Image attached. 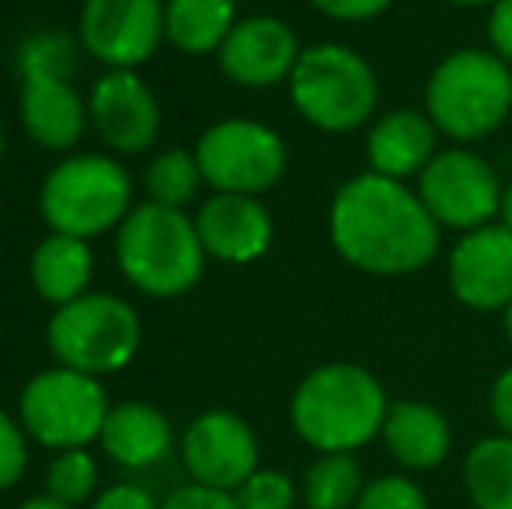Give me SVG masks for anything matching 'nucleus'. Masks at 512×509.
<instances>
[{
    "mask_svg": "<svg viewBox=\"0 0 512 509\" xmlns=\"http://www.w3.org/2000/svg\"><path fill=\"white\" fill-rule=\"evenodd\" d=\"M328 238L342 262L366 276L401 279L439 255L443 227L415 189L398 178L363 171L342 182L328 206Z\"/></svg>",
    "mask_w": 512,
    "mask_h": 509,
    "instance_id": "obj_1",
    "label": "nucleus"
},
{
    "mask_svg": "<svg viewBox=\"0 0 512 509\" xmlns=\"http://www.w3.org/2000/svg\"><path fill=\"white\" fill-rule=\"evenodd\" d=\"M387 398L377 374L359 363H321L297 384L290 422L297 436L317 454H356L384 429Z\"/></svg>",
    "mask_w": 512,
    "mask_h": 509,
    "instance_id": "obj_2",
    "label": "nucleus"
},
{
    "mask_svg": "<svg viewBox=\"0 0 512 509\" xmlns=\"http://www.w3.org/2000/svg\"><path fill=\"white\" fill-rule=\"evenodd\" d=\"M512 112V67L492 49H453L425 81V116L460 147L499 133Z\"/></svg>",
    "mask_w": 512,
    "mask_h": 509,
    "instance_id": "obj_3",
    "label": "nucleus"
},
{
    "mask_svg": "<svg viewBox=\"0 0 512 509\" xmlns=\"http://www.w3.org/2000/svg\"><path fill=\"white\" fill-rule=\"evenodd\" d=\"M115 255L129 283L147 297L189 293L206 265L196 220L161 203H143L129 210V217L119 224Z\"/></svg>",
    "mask_w": 512,
    "mask_h": 509,
    "instance_id": "obj_4",
    "label": "nucleus"
},
{
    "mask_svg": "<svg viewBox=\"0 0 512 509\" xmlns=\"http://www.w3.org/2000/svg\"><path fill=\"white\" fill-rule=\"evenodd\" d=\"M293 109L324 133H356L377 116L380 81L366 56L342 42H317L290 74Z\"/></svg>",
    "mask_w": 512,
    "mask_h": 509,
    "instance_id": "obj_5",
    "label": "nucleus"
},
{
    "mask_svg": "<svg viewBox=\"0 0 512 509\" xmlns=\"http://www.w3.org/2000/svg\"><path fill=\"white\" fill-rule=\"evenodd\" d=\"M129 199L133 182L122 164L102 154H77L49 171L39 210L53 234L88 241L129 217Z\"/></svg>",
    "mask_w": 512,
    "mask_h": 509,
    "instance_id": "obj_6",
    "label": "nucleus"
},
{
    "mask_svg": "<svg viewBox=\"0 0 512 509\" xmlns=\"http://www.w3.org/2000/svg\"><path fill=\"white\" fill-rule=\"evenodd\" d=\"M49 349L60 367L102 377L122 370L140 349V318L133 304L112 293H84L49 318Z\"/></svg>",
    "mask_w": 512,
    "mask_h": 509,
    "instance_id": "obj_7",
    "label": "nucleus"
},
{
    "mask_svg": "<svg viewBox=\"0 0 512 509\" xmlns=\"http://www.w3.org/2000/svg\"><path fill=\"white\" fill-rule=\"evenodd\" d=\"M108 398L98 377L81 370H42L21 391V426L35 443L53 450H84L108 419Z\"/></svg>",
    "mask_w": 512,
    "mask_h": 509,
    "instance_id": "obj_8",
    "label": "nucleus"
},
{
    "mask_svg": "<svg viewBox=\"0 0 512 509\" xmlns=\"http://www.w3.org/2000/svg\"><path fill=\"white\" fill-rule=\"evenodd\" d=\"M502 178L478 150L471 147H446L425 164L418 175V199L432 213L443 231H478L499 220L502 206Z\"/></svg>",
    "mask_w": 512,
    "mask_h": 509,
    "instance_id": "obj_9",
    "label": "nucleus"
},
{
    "mask_svg": "<svg viewBox=\"0 0 512 509\" xmlns=\"http://www.w3.org/2000/svg\"><path fill=\"white\" fill-rule=\"evenodd\" d=\"M196 161L213 192L258 196L286 175V143L255 119H223L199 136Z\"/></svg>",
    "mask_w": 512,
    "mask_h": 509,
    "instance_id": "obj_10",
    "label": "nucleus"
},
{
    "mask_svg": "<svg viewBox=\"0 0 512 509\" xmlns=\"http://www.w3.org/2000/svg\"><path fill=\"white\" fill-rule=\"evenodd\" d=\"M164 39L161 0H84L81 42L112 70H133L157 53Z\"/></svg>",
    "mask_w": 512,
    "mask_h": 509,
    "instance_id": "obj_11",
    "label": "nucleus"
},
{
    "mask_svg": "<svg viewBox=\"0 0 512 509\" xmlns=\"http://www.w3.org/2000/svg\"><path fill=\"white\" fill-rule=\"evenodd\" d=\"M182 461L196 485L237 492L258 471V440L241 415L206 412L185 429Z\"/></svg>",
    "mask_w": 512,
    "mask_h": 509,
    "instance_id": "obj_12",
    "label": "nucleus"
},
{
    "mask_svg": "<svg viewBox=\"0 0 512 509\" xmlns=\"http://www.w3.org/2000/svg\"><path fill=\"white\" fill-rule=\"evenodd\" d=\"M450 290L467 311H506L512 304V231L499 220L460 234L450 252Z\"/></svg>",
    "mask_w": 512,
    "mask_h": 509,
    "instance_id": "obj_13",
    "label": "nucleus"
},
{
    "mask_svg": "<svg viewBox=\"0 0 512 509\" xmlns=\"http://www.w3.org/2000/svg\"><path fill=\"white\" fill-rule=\"evenodd\" d=\"M300 39L283 18L251 14L230 28L220 46V70L241 88H276L290 81L300 60Z\"/></svg>",
    "mask_w": 512,
    "mask_h": 509,
    "instance_id": "obj_14",
    "label": "nucleus"
},
{
    "mask_svg": "<svg viewBox=\"0 0 512 509\" xmlns=\"http://www.w3.org/2000/svg\"><path fill=\"white\" fill-rule=\"evenodd\" d=\"M88 116L98 136L119 154H140L157 140L161 129V109L150 88L133 70H112L98 77L91 88Z\"/></svg>",
    "mask_w": 512,
    "mask_h": 509,
    "instance_id": "obj_15",
    "label": "nucleus"
},
{
    "mask_svg": "<svg viewBox=\"0 0 512 509\" xmlns=\"http://www.w3.org/2000/svg\"><path fill=\"white\" fill-rule=\"evenodd\" d=\"M196 231L206 255L230 265H248L272 248V217L258 196L213 192L196 213Z\"/></svg>",
    "mask_w": 512,
    "mask_h": 509,
    "instance_id": "obj_16",
    "label": "nucleus"
},
{
    "mask_svg": "<svg viewBox=\"0 0 512 509\" xmlns=\"http://www.w3.org/2000/svg\"><path fill=\"white\" fill-rule=\"evenodd\" d=\"M439 129L422 109H394L366 126V161L384 178H418L439 154Z\"/></svg>",
    "mask_w": 512,
    "mask_h": 509,
    "instance_id": "obj_17",
    "label": "nucleus"
},
{
    "mask_svg": "<svg viewBox=\"0 0 512 509\" xmlns=\"http://www.w3.org/2000/svg\"><path fill=\"white\" fill-rule=\"evenodd\" d=\"M387 454L408 471H432L450 457L453 429L436 405L418 398L391 401L384 429H380Z\"/></svg>",
    "mask_w": 512,
    "mask_h": 509,
    "instance_id": "obj_18",
    "label": "nucleus"
},
{
    "mask_svg": "<svg viewBox=\"0 0 512 509\" xmlns=\"http://www.w3.org/2000/svg\"><path fill=\"white\" fill-rule=\"evenodd\" d=\"M88 109L67 77L28 74L21 88V126L39 147L70 150L84 133Z\"/></svg>",
    "mask_w": 512,
    "mask_h": 509,
    "instance_id": "obj_19",
    "label": "nucleus"
},
{
    "mask_svg": "<svg viewBox=\"0 0 512 509\" xmlns=\"http://www.w3.org/2000/svg\"><path fill=\"white\" fill-rule=\"evenodd\" d=\"M98 440L122 468H150L171 450V422L147 401H122L108 412Z\"/></svg>",
    "mask_w": 512,
    "mask_h": 509,
    "instance_id": "obj_20",
    "label": "nucleus"
},
{
    "mask_svg": "<svg viewBox=\"0 0 512 509\" xmlns=\"http://www.w3.org/2000/svg\"><path fill=\"white\" fill-rule=\"evenodd\" d=\"M95 272L88 241L70 238V234H49L32 255V283L46 304H70L84 297Z\"/></svg>",
    "mask_w": 512,
    "mask_h": 509,
    "instance_id": "obj_21",
    "label": "nucleus"
},
{
    "mask_svg": "<svg viewBox=\"0 0 512 509\" xmlns=\"http://www.w3.org/2000/svg\"><path fill=\"white\" fill-rule=\"evenodd\" d=\"M234 25L237 0H168L164 4V39L189 56L220 53Z\"/></svg>",
    "mask_w": 512,
    "mask_h": 509,
    "instance_id": "obj_22",
    "label": "nucleus"
},
{
    "mask_svg": "<svg viewBox=\"0 0 512 509\" xmlns=\"http://www.w3.org/2000/svg\"><path fill=\"white\" fill-rule=\"evenodd\" d=\"M464 489L474 509H512V436H485L464 457Z\"/></svg>",
    "mask_w": 512,
    "mask_h": 509,
    "instance_id": "obj_23",
    "label": "nucleus"
},
{
    "mask_svg": "<svg viewBox=\"0 0 512 509\" xmlns=\"http://www.w3.org/2000/svg\"><path fill=\"white\" fill-rule=\"evenodd\" d=\"M366 489L363 464L352 454H321L304 471V506L307 509H356Z\"/></svg>",
    "mask_w": 512,
    "mask_h": 509,
    "instance_id": "obj_24",
    "label": "nucleus"
},
{
    "mask_svg": "<svg viewBox=\"0 0 512 509\" xmlns=\"http://www.w3.org/2000/svg\"><path fill=\"white\" fill-rule=\"evenodd\" d=\"M199 182H203V171H199L196 154H189V150H164L147 168L150 203L171 206V210H182L185 203H192Z\"/></svg>",
    "mask_w": 512,
    "mask_h": 509,
    "instance_id": "obj_25",
    "label": "nucleus"
},
{
    "mask_svg": "<svg viewBox=\"0 0 512 509\" xmlns=\"http://www.w3.org/2000/svg\"><path fill=\"white\" fill-rule=\"evenodd\" d=\"M49 496L60 499L67 506H77L95 492L98 485V464L88 450H60L53 464H49Z\"/></svg>",
    "mask_w": 512,
    "mask_h": 509,
    "instance_id": "obj_26",
    "label": "nucleus"
},
{
    "mask_svg": "<svg viewBox=\"0 0 512 509\" xmlns=\"http://www.w3.org/2000/svg\"><path fill=\"white\" fill-rule=\"evenodd\" d=\"M237 509H293L297 503V489H293L290 475L272 468H258L241 489L234 492Z\"/></svg>",
    "mask_w": 512,
    "mask_h": 509,
    "instance_id": "obj_27",
    "label": "nucleus"
},
{
    "mask_svg": "<svg viewBox=\"0 0 512 509\" xmlns=\"http://www.w3.org/2000/svg\"><path fill=\"white\" fill-rule=\"evenodd\" d=\"M356 509H429V499L405 475H380L366 482Z\"/></svg>",
    "mask_w": 512,
    "mask_h": 509,
    "instance_id": "obj_28",
    "label": "nucleus"
},
{
    "mask_svg": "<svg viewBox=\"0 0 512 509\" xmlns=\"http://www.w3.org/2000/svg\"><path fill=\"white\" fill-rule=\"evenodd\" d=\"M70 42L63 35H35L21 46V74H53V77H67L74 60H70Z\"/></svg>",
    "mask_w": 512,
    "mask_h": 509,
    "instance_id": "obj_29",
    "label": "nucleus"
},
{
    "mask_svg": "<svg viewBox=\"0 0 512 509\" xmlns=\"http://www.w3.org/2000/svg\"><path fill=\"white\" fill-rule=\"evenodd\" d=\"M25 464H28L25 429H21L7 412H0V492L11 489V485L18 482Z\"/></svg>",
    "mask_w": 512,
    "mask_h": 509,
    "instance_id": "obj_30",
    "label": "nucleus"
},
{
    "mask_svg": "<svg viewBox=\"0 0 512 509\" xmlns=\"http://www.w3.org/2000/svg\"><path fill=\"white\" fill-rule=\"evenodd\" d=\"M307 4L314 7V11H321L324 18L349 21V25H356V21L380 18V14L394 4V0H307Z\"/></svg>",
    "mask_w": 512,
    "mask_h": 509,
    "instance_id": "obj_31",
    "label": "nucleus"
},
{
    "mask_svg": "<svg viewBox=\"0 0 512 509\" xmlns=\"http://www.w3.org/2000/svg\"><path fill=\"white\" fill-rule=\"evenodd\" d=\"M161 509H237L234 492L206 489V485H182L161 503Z\"/></svg>",
    "mask_w": 512,
    "mask_h": 509,
    "instance_id": "obj_32",
    "label": "nucleus"
},
{
    "mask_svg": "<svg viewBox=\"0 0 512 509\" xmlns=\"http://www.w3.org/2000/svg\"><path fill=\"white\" fill-rule=\"evenodd\" d=\"M488 49L512 67V0L488 7Z\"/></svg>",
    "mask_w": 512,
    "mask_h": 509,
    "instance_id": "obj_33",
    "label": "nucleus"
},
{
    "mask_svg": "<svg viewBox=\"0 0 512 509\" xmlns=\"http://www.w3.org/2000/svg\"><path fill=\"white\" fill-rule=\"evenodd\" d=\"M488 408H492V419H495V426H499V433L512 436V367H506L495 377Z\"/></svg>",
    "mask_w": 512,
    "mask_h": 509,
    "instance_id": "obj_34",
    "label": "nucleus"
},
{
    "mask_svg": "<svg viewBox=\"0 0 512 509\" xmlns=\"http://www.w3.org/2000/svg\"><path fill=\"white\" fill-rule=\"evenodd\" d=\"M95 509H161V506L140 485H112V489H105V496H98Z\"/></svg>",
    "mask_w": 512,
    "mask_h": 509,
    "instance_id": "obj_35",
    "label": "nucleus"
},
{
    "mask_svg": "<svg viewBox=\"0 0 512 509\" xmlns=\"http://www.w3.org/2000/svg\"><path fill=\"white\" fill-rule=\"evenodd\" d=\"M499 224L512 231V178L502 185V206H499Z\"/></svg>",
    "mask_w": 512,
    "mask_h": 509,
    "instance_id": "obj_36",
    "label": "nucleus"
},
{
    "mask_svg": "<svg viewBox=\"0 0 512 509\" xmlns=\"http://www.w3.org/2000/svg\"><path fill=\"white\" fill-rule=\"evenodd\" d=\"M18 509H74V506L60 503V499H53V496H39V499H28V503H21Z\"/></svg>",
    "mask_w": 512,
    "mask_h": 509,
    "instance_id": "obj_37",
    "label": "nucleus"
},
{
    "mask_svg": "<svg viewBox=\"0 0 512 509\" xmlns=\"http://www.w3.org/2000/svg\"><path fill=\"white\" fill-rule=\"evenodd\" d=\"M443 4H453V7H495L499 0H443Z\"/></svg>",
    "mask_w": 512,
    "mask_h": 509,
    "instance_id": "obj_38",
    "label": "nucleus"
},
{
    "mask_svg": "<svg viewBox=\"0 0 512 509\" xmlns=\"http://www.w3.org/2000/svg\"><path fill=\"white\" fill-rule=\"evenodd\" d=\"M502 328H506V339L512 342V304L502 311Z\"/></svg>",
    "mask_w": 512,
    "mask_h": 509,
    "instance_id": "obj_39",
    "label": "nucleus"
}]
</instances>
